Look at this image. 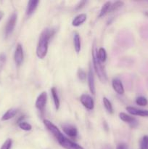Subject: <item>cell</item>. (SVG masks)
<instances>
[{
    "mask_svg": "<svg viewBox=\"0 0 148 149\" xmlns=\"http://www.w3.org/2000/svg\"><path fill=\"white\" fill-rule=\"evenodd\" d=\"M73 45L75 52L79 53L81 51V38L78 33H75L73 35Z\"/></svg>",
    "mask_w": 148,
    "mask_h": 149,
    "instance_id": "obj_16",
    "label": "cell"
},
{
    "mask_svg": "<svg viewBox=\"0 0 148 149\" xmlns=\"http://www.w3.org/2000/svg\"><path fill=\"white\" fill-rule=\"evenodd\" d=\"M17 13H14L12 14V15L9 18L5 28L6 37H8L9 36H10L13 32V31H14V29L16 25V22H17Z\"/></svg>",
    "mask_w": 148,
    "mask_h": 149,
    "instance_id": "obj_4",
    "label": "cell"
},
{
    "mask_svg": "<svg viewBox=\"0 0 148 149\" xmlns=\"http://www.w3.org/2000/svg\"><path fill=\"white\" fill-rule=\"evenodd\" d=\"M124 3L123 1H115L113 4H111V7H110V12H114L116 11V10H119L120 8H121L123 6Z\"/></svg>",
    "mask_w": 148,
    "mask_h": 149,
    "instance_id": "obj_21",
    "label": "cell"
},
{
    "mask_svg": "<svg viewBox=\"0 0 148 149\" xmlns=\"http://www.w3.org/2000/svg\"><path fill=\"white\" fill-rule=\"evenodd\" d=\"M78 77L81 81H84L86 78V74L85 71H83L82 69H78Z\"/></svg>",
    "mask_w": 148,
    "mask_h": 149,
    "instance_id": "obj_27",
    "label": "cell"
},
{
    "mask_svg": "<svg viewBox=\"0 0 148 149\" xmlns=\"http://www.w3.org/2000/svg\"><path fill=\"white\" fill-rule=\"evenodd\" d=\"M19 127L24 131H30L32 129V126L30 124L26 122H21L18 124Z\"/></svg>",
    "mask_w": 148,
    "mask_h": 149,
    "instance_id": "obj_23",
    "label": "cell"
},
{
    "mask_svg": "<svg viewBox=\"0 0 148 149\" xmlns=\"http://www.w3.org/2000/svg\"><path fill=\"white\" fill-rule=\"evenodd\" d=\"M147 100L146 97H142V96H140V97H138L136 99V103L139 106H145L147 105Z\"/></svg>",
    "mask_w": 148,
    "mask_h": 149,
    "instance_id": "obj_22",
    "label": "cell"
},
{
    "mask_svg": "<svg viewBox=\"0 0 148 149\" xmlns=\"http://www.w3.org/2000/svg\"><path fill=\"white\" fill-rule=\"evenodd\" d=\"M46 100H47V94L46 92H43L38 96L36 100L35 106H36V109H38L41 111H43L44 109L46 106Z\"/></svg>",
    "mask_w": 148,
    "mask_h": 149,
    "instance_id": "obj_6",
    "label": "cell"
},
{
    "mask_svg": "<svg viewBox=\"0 0 148 149\" xmlns=\"http://www.w3.org/2000/svg\"><path fill=\"white\" fill-rule=\"evenodd\" d=\"M86 20V15L82 13V14H79L77 16H75L74 17V19L72 21V26L77 27V26H81L82 23H84V22Z\"/></svg>",
    "mask_w": 148,
    "mask_h": 149,
    "instance_id": "obj_14",
    "label": "cell"
},
{
    "mask_svg": "<svg viewBox=\"0 0 148 149\" xmlns=\"http://www.w3.org/2000/svg\"><path fill=\"white\" fill-rule=\"evenodd\" d=\"M116 149H128V146L126 143H119L118 145L117 146Z\"/></svg>",
    "mask_w": 148,
    "mask_h": 149,
    "instance_id": "obj_28",
    "label": "cell"
},
{
    "mask_svg": "<svg viewBox=\"0 0 148 149\" xmlns=\"http://www.w3.org/2000/svg\"><path fill=\"white\" fill-rule=\"evenodd\" d=\"M39 1L38 0H30L28 1L27 6V9H26V15L28 16H30L34 13L36 9L37 8V6L39 4Z\"/></svg>",
    "mask_w": 148,
    "mask_h": 149,
    "instance_id": "obj_13",
    "label": "cell"
},
{
    "mask_svg": "<svg viewBox=\"0 0 148 149\" xmlns=\"http://www.w3.org/2000/svg\"><path fill=\"white\" fill-rule=\"evenodd\" d=\"M17 113V109H10L4 113L1 117V121H7L10 120V119H12L15 116Z\"/></svg>",
    "mask_w": 148,
    "mask_h": 149,
    "instance_id": "obj_15",
    "label": "cell"
},
{
    "mask_svg": "<svg viewBox=\"0 0 148 149\" xmlns=\"http://www.w3.org/2000/svg\"><path fill=\"white\" fill-rule=\"evenodd\" d=\"M12 145V141L9 138V139L6 140L0 149H11Z\"/></svg>",
    "mask_w": 148,
    "mask_h": 149,
    "instance_id": "obj_25",
    "label": "cell"
},
{
    "mask_svg": "<svg viewBox=\"0 0 148 149\" xmlns=\"http://www.w3.org/2000/svg\"><path fill=\"white\" fill-rule=\"evenodd\" d=\"M92 61L93 65H94V70L98 76L99 79L100 81L103 83H105L107 80V74L104 70V66L102 65V63L99 61L98 57H97V45H96V42L94 41L93 43V48H92Z\"/></svg>",
    "mask_w": 148,
    "mask_h": 149,
    "instance_id": "obj_3",
    "label": "cell"
},
{
    "mask_svg": "<svg viewBox=\"0 0 148 149\" xmlns=\"http://www.w3.org/2000/svg\"><path fill=\"white\" fill-rule=\"evenodd\" d=\"M97 57L101 63H104L107 59V52L103 47H101L97 51Z\"/></svg>",
    "mask_w": 148,
    "mask_h": 149,
    "instance_id": "obj_19",
    "label": "cell"
},
{
    "mask_svg": "<svg viewBox=\"0 0 148 149\" xmlns=\"http://www.w3.org/2000/svg\"><path fill=\"white\" fill-rule=\"evenodd\" d=\"M62 128L63 132L70 138H75L78 135V130L75 127L73 126V125H69V124H64L62 125Z\"/></svg>",
    "mask_w": 148,
    "mask_h": 149,
    "instance_id": "obj_8",
    "label": "cell"
},
{
    "mask_svg": "<svg viewBox=\"0 0 148 149\" xmlns=\"http://www.w3.org/2000/svg\"><path fill=\"white\" fill-rule=\"evenodd\" d=\"M51 93H52V98H53L54 103H55V109H56L57 110H58L59 108V99L56 88H55V87H52V90H51Z\"/></svg>",
    "mask_w": 148,
    "mask_h": 149,
    "instance_id": "obj_17",
    "label": "cell"
},
{
    "mask_svg": "<svg viewBox=\"0 0 148 149\" xmlns=\"http://www.w3.org/2000/svg\"><path fill=\"white\" fill-rule=\"evenodd\" d=\"M110 7H111V2H110V1H107V2L104 3V4H103L101 10H100V15H99V17H103V16L105 15L107 13H109V12H110Z\"/></svg>",
    "mask_w": 148,
    "mask_h": 149,
    "instance_id": "obj_18",
    "label": "cell"
},
{
    "mask_svg": "<svg viewBox=\"0 0 148 149\" xmlns=\"http://www.w3.org/2000/svg\"><path fill=\"white\" fill-rule=\"evenodd\" d=\"M126 111L130 114L133 116H140L142 117H148V110H142V109H136L132 106H128L126 107Z\"/></svg>",
    "mask_w": 148,
    "mask_h": 149,
    "instance_id": "obj_9",
    "label": "cell"
},
{
    "mask_svg": "<svg viewBox=\"0 0 148 149\" xmlns=\"http://www.w3.org/2000/svg\"><path fill=\"white\" fill-rule=\"evenodd\" d=\"M6 60H7V58H6L5 54H0V71H1V69L4 67V64L6 63Z\"/></svg>",
    "mask_w": 148,
    "mask_h": 149,
    "instance_id": "obj_26",
    "label": "cell"
},
{
    "mask_svg": "<svg viewBox=\"0 0 148 149\" xmlns=\"http://www.w3.org/2000/svg\"><path fill=\"white\" fill-rule=\"evenodd\" d=\"M23 58H24V55H23V47L20 44H17L14 55L15 62L17 64V66H20L21 65L23 61Z\"/></svg>",
    "mask_w": 148,
    "mask_h": 149,
    "instance_id": "obj_7",
    "label": "cell"
},
{
    "mask_svg": "<svg viewBox=\"0 0 148 149\" xmlns=\"http://www.w3.org/2000/svg\"><path fill=\"white\" fill-rule=\"evenodd\" d=\"M119 117H120V119L123 122H127L128 124H129L131 127H134L137 125V121L136 120V119L133 118V116H131L129 115L126 114V113L121 112V113H119Z\"/></svg>",
    "mask_w": 148,
    "mask_h": 149,
    "instance_id": "obj_10",
    "label": "cell"
},
{
    "mask_svg": "<svg viewBox=\"0 0 148 149\" xmlns=\"http://www.w3.org/2000/svg\"><path fill=\"white\" fill-rule=\"evenodd\" d=\"M86 4V1H81V2L79 3V4H78V5L76 7V9L77 10H78V9L81 8V7H84V4Z\"/></svg>",
    "mask_w": 148,
    "mask_h": 149,
    "instance_id": "obj_29",
    "label": "cell"
},
{
    "mask_svg": "<svg viewBox=\"0 0 148 149\" xmlns=\"http://www.w3.org/2000/svg\"><path fill=\"white\" fill-rule=\"evenodd\" d=\"M3 16H4V13H3L2 11H0V20L2 19Z\"/></svg>",
    "mask_w": 148,
    "mask_h": 149,
    "instance_id": "obj_30",
    "label": "cell"
},
{
    "mask_svg": "<svg viewBox=\"0 0 148 149\" xmlns=\"http://www.w3.org/2000/svg\"><path fill=\"white\" fill-rule=\"evenodd\" d=\"M55 33V31L52 29H46L42 31L38 42L37 47H36V55L38 58L43 59L46 57L48 51V46L51 37Z\"/></svg>",
    "mask_w": 148,
    "mask_h": 149,
    "instance_id": "obj_2",
    "label": "cell"
},
{
    "mask_svg": "<svg viewBox=\"0 0 148 149\" xmlns=\"http://www.w3.org/2000/svg\"><path fill=\"white\" fill-rule=\"evenodd\" d=\"M44 124L46 129L52 133V135L55 137L59 143V145L65 149H84L82 146L77 144L76 143L73 142L71 140L68 139L61 132L59 128L55 126L52 122L49 120H44Z\"/></svg>",
    "mask_w": 148,
    "mask_h": 149,
    "instance_id": "obj_1",
    "label": "cell"
},
{
    "mask_svg": "<svg viewBox=\"0 0 148 149\" xmlns=\"http://www.w3.org/2000/svg\"><path fill=\"white\" fill-rule=\"evenodd\" d=\"M103 104H104V108L106 109V110L109 112L110 113H113V106H112L111 102L109 100V99H107V97H103Z\"/></svg>",
    "mask_w": 148,
    "mask_h": 149,
    "instance_id": "obj_20",
    "label": "cell"
},
{
    "mask_svg": "<svg viewBox=\"0 0 148 149\" xmlns=\"http://www.w3.org/2000/svg\"><path fill=\"white\" fill-rule=\"evenodd\" d=\"M113 90L119 95H123L124 93V88L122 84V81L119 79H114L112 81Z\"/></svg>",
    "mask_w": 148,
    "mask_h": 149,
    "instance_id": "obj_12",
    "label": "cell"
},
{
    "mask_svg": "<svg viewBox=\"0 0 148 149\" xmlns=\"http://www.w3.org/2000/svg\"><path fill=\"white\" fill-rule=\"evenodd\" d=\"M88 84L89 87V90L92 95H95V84H94V73H93V70L90 67L89 71L88 73Z\"/></svg>",
    "mask_w": 148,
    "mask_h": 149,
    "instance_id": "obj_11",
    "label": "cell"
},
{
    "mask_svg": "<svg viewBox=\"0 0 148 149\" xmlns=\"http://www.w3.org/2000/svg\"><path fill=\"white\" fill-rule=\"evenodd\" d=\"M102 149H112V148L110 146H104Z\"/></svg>",
    "mask_w": 148,
    "mask_h": 149,
    "instance_id": "obj_31",
    "label": "cell"
},
{
    "mask_svg": "<svg viewBox=\"0 0 148 149\" xmlns=\"http://www.w3.org/2000/svg\"><path fill=\"white\" fill-rule=\"evenodd\" d=\"M140 149H148V135H145L141 140Z\"/></svg>",
    "mask_w": 148,
    "mask_h": 149,
    "instance_id": "obj_24",
    "label": "cell"
},
{
    "mask_svg": "<svg viewBox=\"0 0 148 149\" xmlns=\"http://www.w3.org/2000/svg\"><path fill=\"white\" fill-rule=\"evenodd\" d=\"M80 101L83 106L88 110H92L94 109V103L93 98L88 94H83L80 97Z\"/></svg>",
    "mask_w": 148,
    "mask_h": 149,
    "instance_id": "obj_5",
    "label": "cell"
}]
</instances>
